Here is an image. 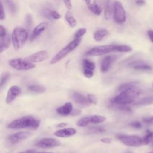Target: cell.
<instances>
[{
  "label": "cell",
  "instance_id": "1",
  "mask_svg": "<svg viewBox=\"0 0 153 153\" xmlns=\"http://www.w3.org/2000/svg\"><path fill=\"white\" fill-rule=\"evenodd\" d=\"M143 90L137 87L134 84L122 91H118L115 97L110 100L112 105H126L134 103L136 99L143 93Z\"/></svg>",
  "mask_w": 153,
  "mask_h": 153
},
{
  "label": "cell",
  "instance_id": "2",
  "mask_svg": "<svg viewBox=\"0 0 153 153\" xmlns=\"http://www.w3.org/2000/svg\"><path fill=\"white\" fill-rule=\"evenodd\" d=\"M40 124L39 120L32 116L27 115L13 120L8 124L7 127L11 129L29 128L36 130L39 128Z\"/></svg>",
  "mask_w": 153,
  "mask_h": 153
},
{
  "label": "cell",
  "instance_id": "3",
  "mask_svg": "<svg viewBox=\"0 0 153 153\" xmlns=\"http://www.w3.org/2000/svg\"><path fill=\"white\" fill-rule=\"evenodd\" d=\"M11 42L16 50L20 49L28 39V32L21 27H16L11 33Z\"/></svg>",
  "mask_w": 153,
  "mask_h": 153
},
{
  "label": "cell",
  "instance_id": "4",
  "mask_svg": "<svg viewBox=\"0 0 153 153\" xmlns=\"http://www.w3.org/2000/svg\"><path fill=\"white\" fill-rule=\"evenodd\" d=\"M81 41V38H74L72 41L69 42L66 45H65L63 48H62L50 60V63L51 65H54L63 58H65L69 53L75 50L79 45Z\"/></svg>",
  "mask_w": 153,
  "mask_h": 153
},
{
  "label": "cell",
  "instance_id": "5",
  "mask_svg": "<svg viewBox=\"0 0 153 153\" xmlns=\"http://www.w3.org/2000/svg\"><path fill=\"white\" fill-rule=\"evenodd\" d=\"M116 137L122 143L127 146L137 147L143 145V138L139 135L120 134Z\"/></svg>",
  "mask_w": 153,
  "mask_h": 153
},
{
  "label": "cell",
  "instance_id": "6",
  "mask_svg": "<svg viewBox=\"0 0 153 153\" xmlns=\"http://www.w3.org/2000/svg\"><path fill=\"white\" fill-rule=\"evenodd\" d=\"M8 64L12 68L18 71L30 70L35 67L33 63L27 61L26 59L22 58L11 59L8 62Z\"/></svg>",
  "mask_w": 153,
  "mask_h": 153
},
{
  "label": "cell",
  "instance_id": "7",
  "mask_svg": "<svg viewBox=\"0 0 153 153\" xmlns=\"http://www.w3.org/2000/svg\"><path fill=\"white\" fill-rule=\"evenodd\" d=\"M115 45L114 44H108L94 47L86 52V55L90 56H98L105 55L112 52H115Z\"/></svg>",
  "mask_w": 153,
  "mask_h": 153
},
{
  "label": "cell",
  "instance_id": "8",
  "mask_svg": "<svg viewBox=\"0 0 153 153\" xmlns=\"http://www.w3.org/2000/svg\"><path fill=\"white\" fill-rule=\"evenodd\" d=\"M113 18L115 22L119 25L124 23L126 20L125 10L120 1H116L114 2Z\"/></svg>",
  "mask_w": 153,
  "mask_h": 153
},
{
  "label": "cell",
  "instance_id": "9",
  "mask_svg": "<svg viewBox=\"0 0 153 153\" xmlns=\"http://www.w3.org/2000/svg\"><path fill=\"white\" fill-rule=\"evenodd\" d=\"M118 56L117 55H109L103 57L101 61L100 71L103 73L107 72L114 64V63L117 60Z\"/></svg>",
  "mask_w": 153,
  "mask_h": 153
},
{
  "label": "cell",
  "instance_id": "10",
  "mask_svg": "<svg viewBox=\"0 0 153 153\" xmlns=\"http://www.w3.org/2000/svg\"><path fill=\"white\" fill-rule=\"evenodd\" d=\"M36 145L42 148H50L60 145V142L59 140L54 138H43L39 140Z\"/></svg>",
  "mask_w": 153,
  "mask_h": 153
},
{
  "label": "cell",
  "instance_id": "11",
  "mask_svg": "<svg viewBox=\"0 0 153 153\" xmlns=\"http://www.w3.org/2000/svg\"><path fill=\"white\" fill-rule=\"evenodd\" d=\"M48 58V53L45 50L39 51L35 53H33L25 59L32 63H39L47 60Z\"/></svg>",
  "mask_w": 153,
  "mask_h": 153
},
{
  "label": "cell",
  "instance_id": "12",
  "mask_svg": "<svg viewBox=\"0 0 153 153\" xmlns=\"http://www.w3.org/2000/svg\"><path fill=\"white\" fill-rule=\"evenodd\" d=\"M83 68V74L87 78H90L93 76L94 70L95 69V64L88 59H84L82 62Z\"/></svg>",
  "mask_w": 153,
  "mask_h": 153
},
{
  "label": "cell",
  "instance_id": "13",
  "mask_svg": "<svg viewBox=\"0 0 153 153\" xmlns=\"http://www.w3.org/2000/svg\"><path fill=\"white\" fill-rule=\"evenodd\" d=\"M73 100L79 105L83 107H87L91 105L88 99L87 95L84 96V94L79 92H74L72 94Z\"/></svg>",
  "mask_w": 153,
  "mask_h": 153
},
{
  "label": "cell",
  "instance_id": "14",
  "mask_svg": "<svg viewBox=\"0 0 153 153\" xmlns=\"http://www.w3.org/2000/svg\"><path fill=\"white\" fill-rule=\"evenodd\" d=\"M128 66L135 70L139 71H151L152 67L151 65L143 60H135L128 64Z\"/></svg>",
  "mask_w": 153,
  "mask_h": 153
},
{
  "label": "cell",
  "instance_id": "15",
  "mask_svg": "<svg viewBox=\"0 0 153 153\" xmlns=\"http://www.w3.org/2000/svg\"><path fill=\"white\" fill-rule=\"evenodd\" d=\"M32 135V133L27 131H20L17 132L12 135H10L8 137V141L11 144H15L20 140H25L29 137Z\"/></svg>",
  "mask_w": 153,
  "mask_h": 153
},
{
  "label": "cell",
  "instance_id": "16",
  "mask_svg": "<svg viewBox=\"0 0 153 153\" xmlns=\"http://www.w3.org/2000/svg\"><path fill=\"white\" fill-rule=\"evenodd\" d=\"M21 93V89L17 85L11 86L7 94L6 97V103L7 104H10L12 103L17 97H18Z\"/></svg>",
  "mask_w": 153,
  "mask_h": 153
},
{
  "label": "cell",
  "instance_id": "17",
  "mask_svg": "<svg viewBox=\"0 0 153 153\" xmlns=\"http://www.w3.org/2000/svg\"><path fill=\"white\" fill-rule=\"evenodd\" d=\"M73 111V105L71 102H66L63 106L56 109V112L61 115L66 116L71 115Z\"/></svg>",
  "mask_w": 153,
  "mask_h": 153
},
{
  "label": "cell",
  "instance_id": "18",
  "mask_svg": "<svg viewBox=\"0 0 153 153\" xmlns=\"http://www.w3.org/2000/svg\"><path fill=\"white\" fill-rule=\"evenodd\" d=\"M76 133V130L73 128H66L57 130L54 134L59 137H68L74 136Z\"/></svg>",
  "mask_w": 153,
  "mask_h": 153
},
{
  "label": "cell",
  "instance_id": "19",
  "mask_svg": "<svg viewBox=\"0 0 153 153\" xmlns=\"http://www.w3.org/2000/svg\"><path fill=\"white\" fill-rule=\"evenodd\" d=\"M47 27V23L45 22H42L38 25L33 30L30 37V40L33 41L36 37L39 36L42 32H44Z\"/></svg>",
  "mask_w": 153,
  "mask_h": 153
},
{
  "label": "cell",
  "instance_id": "20",
  "mask_svg": "<svg viewBox=\"0 0 153 153\" xmlns=\"http://www.w3.org/2000/svg\"><path fill=\"white\" fill-rule=\"evenodd\" d=\"M11 39V38H10L8 33L4 35L0 36V53H2L9 47Z\"/></svg>",
  "mask_w": 153,
  "mask_h": 153
},
{
  "label": "cell",
  "instance_id": "21",
  "mask_svg": "<svg viewBox=\"0 0 153 153\" xmlns=\"http://www.w3.org/2000/svg\"><path fill=\"white\" fill-rule=\"evenodd\" d=\"M54 10L51 5H46L41 8L39 13L42 17L48 20H53L52 17V14Z\"/></svg>",
  "mask_w": 153,
  "mask_h": 153
},
{
  "label": "cell",
  "instance_id": "22",
  "mask_svg": "<svg viewBox=\"0 0 153 153\" xmlns=\"http://www.w3.org/2000/svg\"><path fill=\"white\" fill-rule=\"evenodd\" d=\"M109 35V32L106 29H99L96 30L93 34V38L96 41H102Z\"/></svg>",
  "mask_w": 153,
  "mask_h": 153
},
{
  "label": "cell",
  "instance_id": "23",
  "mask_svg": "<svg viewBox=\"0 0 153 153\" xmlns=\"http://www.w3.org/2000/svg\"><path fill=\"white\" fill-rule=\"evenodd\" d=\"M114 11V3L112 4L110 0H108L105 8V18L106 20H109L112 16H113Z\"/></svg>",
  "mask_w": 153,
  "mask_h": 153
},
{
  "label": "cell",
  "instance_id": "24",
  "mask_svg": "<svg viewBox=\"0 0 153 153\" xmlns=\"http://www.w3.org/2000/svg\"><path fill=\"white\" fill-rule=\"evenodd\" d=\"M153 104V96L143 97L134 103L136 106H145Z\"/></svg>",
  "mask_w": 153,
  "mask_h": 153
},
{
  "label": "cell",
  "instance_id": "25",
  "mask_svg": "<svg viewBox=\"0 0 153 153\" xmlns=\"http://www.w3.org/2000/svg\"><path fill=\"white\" fill-rule=\"evenodd\" d=\"M27 90L32 93H43L46 91V88L39 84H35L29 85L27 87Z\"/></svg>",
  "mask_w": 153,
  "mask_h": 153
},
{
  "label": "cell",
  "instance_id": "26",
  "mask_svg": "<svg viewBox=\"0 0 153 153\" xmlns=\"http://www.w3.org/2000/svg\"><path fill=\"white\" fill-rule=\"evenodd\" d=\"M106 120V117L102 115H93L89 116V120H90V124H97L99 123H102L104 121H105Z\"/></svg>",
  "mask_w": 153,
  "mask_h": 153
},
{
  "label": "cell",
  "instance_id": "27",
  "mask_svg": "<svg viewBox=\"0 0 153 153\" xmlns=\"http://www.w3.org/2000/svg\"><path fill=\"white\" fill-rule=\"evenodd\" d=\"M65 20L70 27H74L76 26V21L75 17L69 11H66L65 13Z\"/></svg>",
  "mask_w": 153,
  "mask_h": 153
},
{
  "label": "cell",
  "instance_id": "28",
  "mask_svg": "<svg viewBox=\"0 0 153 153\" xmlns=\"http://www.w3.org/2000/svg\"><path fill=\"white\" fill-rule=\"evenodd\" d=\"M4 3L11 14H15L16 13L17 6L13 0H4Z\"/></svg>",
  "mask_w": 153,
  "mask_h": 153
},
{
  "label": "cell",
  "instance_id": "29",
  "mask_svg": "<svg viewBox=\"0 0 153 153\" xmlns=\"http://www.w3.org/2000/svg\"><path fill=\"white\" fill-rule=\"evenodd\" d=\"M88 7L90 11H91L96 16H99L101 14L102 10L100 7L97 5L96 2L94 1L92 4H90V5H88Z\"/></svg>",
  "mask_w": 153,
  "mask_h": 153
},
{
  "label": "cell",
  "instance_id": "30",
  "mask_svg": "<svg viewBox=\"0 0 153 153\" xmlns=\"http://www.w3.org/2000/svg\"><path fill=\"white\" fill-rule=\"evenodd\" d=\"M132 51V48L127 45H115V51L118 53H128Z\"/></svg>",
  "mask_w": 153,
  "mask_h": 153
},
{
  "label": "cell",
  "instance_id": "31",
  "mask_svg": "<svg viewBox=\"0 0 153 153\" xmlns=\"http://www.w3.org/2000/svg\"><path fill=\"white\" fill-rule=\"evenodd\" d=\"M153 140V131L147 130L143 137V145H148Z\"/></svg>",
  "mask_w": 153,
  "mask_h": 153
},
{
  "label": "cell",
  "instance_id": "32",
  "mask_svg": "<svg viewBox=\"0 0 153 153\" xmlns=\"http://www.w3.org/2000/svg\"><path fill=\"white\" fill-rule=\"evenodd\" d=\"M11 75L9 72H4L2 74L1 77V81H0V87L2 88L3 86L6 84V82L9 80L10 78Z\"/></svg>",
  "mask_w": 153,
  "mask_h": 153
},
{
  "label": "cell",
  "instance_id": "33",
  "mask_svg": "<svg viewBox=\"0 0 153 153\" xmlns=\"http://www.w3.org/2000/svg\"><path fill=\"white\" fill-rule=\"evenodd\" d=\"M90 124L89 116L84 117L81 119H79L77 122V126L79 127H85Z\"/></svg>",
  "mask_w": 153,
  "mask_h": 153
},
{
  "label": "cell",
  "instance_id": "34",
  "mask_svg": "<svg viewBox=\"0 0 153 153\" xmlns=\"http://www.w3.org/2000/svg\"><path fill=\"white\" fill-rule=\"evenodd\" d=\"M32 23H33L32 17L30 14H27L25 17V24L27 30H30V28L32 26Z\"/></svg>",
  "mask_w": 153,
  "mask_h": 153
},
{
  "label": "cell",
  "instance_id": "35",
  "mask_svg": "<svg viewBox=\"0 0 153 153\" xmlns=\"http://www.w3.org/2000/svg\"><path fill=\"white\" fill-rule=\"evenodd\" d=\"M87 32V29L85 28L79 29L74 35V38H81V37L84 35Z\"/></svg>",
  "mask_w": 153,
  "mask_h": 153
},
{
  "label": "cell",
  "instance_id": "36",
  "mask_svg": "<svg viewBox=\"0 0 153 153\" xmlns=\"http://www.w3.org/2000/svg\"><path fill=\"white\" fill-rule=\"evenodd\" d=\"M91 133H99L106 131V130L102 127H93L89 130Z\"/></svg>",
  "mask_w": 153,
  "mask_h": 153
},
{
  "label": "cell",
  "instance_id": "37",
  "mask_svg": "<svg viewBox=\"0 0 153 153\" xmlns=\"http://www.w3.org/2000/svg\"><path fill=\"white\" fill-rule=\"evenodd\" d=\"M130 125L133 127L134 128H137V129H139L142 128V124L140 122L138 121H132Z\"/></svg>",
  "mask_w": 153,
  "mask_h": 153
},
{
  "label": "cell",
  "instance_id": "38",
  "mask_svg": "<svg viewBox=\"0 0 153 153\" xmlns=\"http://www.w3.org/2000/svg\"><path fill=\"white\" fill-rule=\"evenodd\" d=\"M87 97H88V99L90 102L91 104H96L97 103V99L96 97L93 95V94H87Z\"/></svg>",
  "mask_w": 153,
  "mask_h": 153
},
{
  "label": "cell",
  "instance_id": "39",
  "mask_svg": "<svg viewBox=\"0 0 153 153\" xmlns=\"http://www.w3.org/2000/svg\"><path fill=\"white\" fill-rule=\"evenodd\" d=\"M5 18V11H4V8L3 6V3L2 1H1V14H0V19L1 20H3Z\"/></svg>",
  "mask_w": 153,
  "mask_h": 153
},
{
  "label": "cell",
  "instance_id": "40",
  "mask_svg": "<svg viewBox=\"0 0 153 153\" xmlns=\"http://www.w3.org/2000/svg\"><path fill=\"white\" fill-rule=\"evenodd\" d=\"M142 121L148 124H153V116L149 117H144L142 118Z\"/></svg>",
  "mask_w": 153,
  "mask_h": 153
},
{
  "label": "cell",
  "instance_id": "41",
  "mask_svg": "<svg viewBox=\"0 0 153 153\" xmlns=\"http://www.w3.org/2000/svg\"><path fill=\"white\" fill-rule=\"evenodd\" d=\"M52 17L53 20H58L61 17V15L57 11L54 10L52 14Z\"/></svg>",
  "mask_w": 153,
  "mask_h": 153
},
{
  "label": "cell",
  "instance_id": "42",
  "mask_svg": "<svg viewBox=\"0 0 153 153\" xmlns=\"http://www.w3.org/2000/svg\"><path fill=\"white\" fill-rule=\"evenodd\" d=\"M64 2V4L66 6V7L68 10H71L72 8V4H71V0H63Z\"/></svg>",
  "mask_w": 153,
  "mask_h": 153
},
{
  "label": "cell",
  "instance_id": "43",
  "mask_svg": "<svg viewBox=\"0 0 153 153\" xmlns=\"http://www.w3.org/2000/svg\"><path fill=\"white\" fill-rule=\"evenodd\" d=\"M100 141L102 142L106 143H111L113 142V139L110 137H104V138L101 139Z\"/></svg>",
  "mask_w": 153,
  "mask_h": 153
},
{
  "label": "cell",
  "instance_id": "44",
  "mask_svg": "<svg viewBox=\"0 0 153 153\" xmlns=\"http://www.w3.org/2000/svg\"><path fill=\"white\" fill-rule=\"evenodd\" d=\"M147 33H148V36L149 40L153 43V30L149 29L148 30Z\"/></svg>",
  "mask_w": 153,
  "mask_h": 153
},
{
  "label": "cell",
  "instance_id": "45",
  "mask_svg": "<svg viewBox=\"0 0 153 153\" xmlns=\"http://www.w3.org/2000/svg\"><path fill=\"white\" fill-rule=\"evenodd\" d=\"M135 4L137 5H143L145 4V0H136L135 1Z\"/></svg>",
  "mask_w": 153,
  "mask_h": 153
},
{
  "label": "cell",
  "instance_id": "46",
  "mask_svg": "<svg viewBox=\"0 0 153 153\" xmlns=\"http://www.w3.org/2000/svg\"><path fill=\"white\" fill-rule=\"evenodd\" d=\"M81 113V111L78 109H73L71 115H78Z\"/></svg>",
  "mask_w": 153,
  "mask_h": 153
},
{
  "label": "cell",
  "instance_id": "47",
  "mask_svg": "<svg viewBox=\"0 0 153 153\" xmlns=\"http://www.w3.org/2000/svg\"><path fill=\"white\" fill-rule=\"evenodd\" d=\"M18 153H36V152L35 151H34L33 149H29V150H26L25 151L18 152Z\"/></svg>",
  "mask_w": 153,
  "mask_h": 153
},
{
  "label": "cell",
  "instance_id": "48",
  "mask_svg": "<svg viewBox=\"0 0 153 153\" xmlns=\"http://www.w3.org/2000/svg\"><path fill=\"white\" fill-rule=\"evenodd\" d=\"M68 125L67 123H61L60 124H59L58 125H57V127H66Z\"/></svg>",
  "mask_w": 153,
  "mask_h": 153
},
{
  "label": "cell",
  "instance_id": "49",
  "mask_svg": "<svg viewBox=\"0 0 153 153\" xmlns=\"http://www.w3.org/2000/svg\"><path fill=\"white\" fill-rule=\"evenodd\" d=\"M84 1H85V2L86 3V4H87V5H88L90 4L91 0H84Z\"/></svg>",
  "mask_w": 153,
  "mask_h": 153
},
{
  "label": "cell",
  "instance_id": "50",
  "mask_svg": "<svg viewBox=\"0 0 153 153\" xmlns=\"http://www.w3.org/2000/svg\"><path fill=\"white\" fill-rule=\"evenodd\" d=\"M38 153H53V152H38Z\"/></svg>",
  "mask_w": 153,
  "mask_h": 153
},
{
  "label": "cell",
  "instance_id": "51",
  "mask_svg": "<svg viewBox=\"0 0 153 153\" xmlns=\"http://www.w3.org/2000/svg\"><path fill=\"white\" fill-rule=\"evenodd\" d=\"M148 153H153V151H150V152H149Z\"/></svg>",
  "mask_w": 153,
  "mask_h": 153
},
{
  "label": "cell",
  "instance_id": "52",
  "mask_svg": "<svg viewBox=\"0 0 153 153\" xmlns=\"http://www.w3.org/2000/svg\"><path fill=\"white\" fill-rule=\"evenodd\" d=\"M152 145H153V142H152Z\"/></svg>",
  "mask_w": 153,
  "mask_h": 153
}]
</instances>
